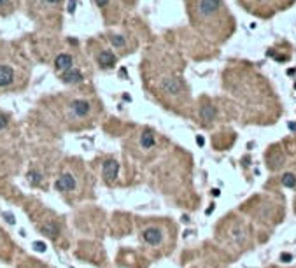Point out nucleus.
<instances>
[{"label":"nucleus","instance_id":"nucleus-23","mask_svg":"<svg viewBox=\"0 0 296 268\" xmlns=\"http://www.w3.org/2000/svg\"><path fill=\"white\" fill-rule=\"evenodd\" d=\"M119 75H121V77H124V79H128V74H126V69H121V70H119Z\"/></svg>","mask_w":296,"mask_h":268},{"label":"nucleus","instance_id":"nucleus-13","mask_svg":"<svg viewBox=\"0 0 296 268\" xmlns=\"http://www.w3.org/2000/svg\"><path fill=\"white\" fill-rule=\"evenodd\" d=\"M282 184L286 187H294L296 186V175L294 174H284L282 175Z\"/></svg>","mask_w":296,"mask_h":268},{"label":"nucleus","instance_id":"nucleus-14","mask_svg":"<svg viewBox=\"0 0 296 268\" xmlns=\"http://www.w3.org/2000/svg\"><path fill=\"white\" fill-rule=\"evenodd\" d=\"M26 179H28V182H30L32 186H37L39 182H41V174L35 172V170H30L28 175H26Z\"/></svg>","mask_w":296,"mask_h":268},{"label":"nucleus","instance_id":"nucleus-15","mask_svg":"<svg viewBox=\"0 0 296 268\" xmlns=\"http://www.w3.org/2000/svg\"><path fill=\"white\" fill-rule=\"evenodd\" d=\"M111 42H112V46H116V47H123L124 46V39H123L121 35H112Z\"/></svg>","mask_w":296,"mask_h":268},{"label":"nucleus","instance_id":"nucleus-3","mask_svg":"<svg viewBox=\"0 0 296 268\" xmlns=\"http://www.w3.org/2000/svg\"><path fill=\"white\" fill-rule=\"evenodd\" d=\"M142 240L145 244H149V245H160L161 240H163V233H161V230H158V228L149 226L142 231Z\"/></svg>","mask_w":296,"mask_h":268},{"label":"nucleus","instance_id":"nucleus-19","mask_svg":"<svg viewBox=\"0 0 296 268\" xmlns=\"http://www.w3.org/2000/svg\"><path fill=\"white\" fill-rule=\"evenodd\" d=\"M2 216L5 217V221H7V223H11V224H14V223H16V219H14V216H12V214H9V212H4Z\"/></svg>","mask_w":296,"mask_h":268},{"label":"nucleus","instance_id":"nucleus-25","mask_svg":"<svg viewBox=\"0 0 296 268\" xmlns=\"http://www.w3.org/2000/svg\"><path fill=\"white\" fill-rule=\"evenodd\" d=\"M191 219H189V216H182V223H189Z\"/></svg>","mask_w":296,"mask_h":268},{"label":"nucleus","instance_id":"nucleus-1","mask_svg":"<svg viewBox=\"0 0 296 268\" xmlns=\"http://www.w3.org/2000/svg\"><path fill=\"white\" fill-rule=\"evenodd\" d=\"M54 187H56L60 193H74L75 187H77V182H75V179H74L72 174H61V175L56 179Z\"/></svg>","mask_w":296,"mask_h":268},{"label":"nucleus","instance_id":"nucleus-24","mask_svg":"<svg viewBox=\"0 0 296 268\" xmlns=\"http://www.w3.org/2000/svg\"><path fill=\"white\" fill-rule=\"evenodd\" d=\"M214 209H215V205H214V203H212V205H210V207H209V209H207V214H210V212H212V210H214Z\"/></svg>","mask_w":296,"mask_h":268},{"label":"nucleus","instance_id":"nucleus-2","mask_svg":"<svg viewBox=\"0 0 296 268\" xmlns=\"http://www.w3.org/2000/svg\"><path fill=\"white\" fill-rule=\"evenodd\" d=\"M160 88H161V91L166 93V95H179V93H182V83L177 79V77H165L161 79V83H160Z\"/></svg>","mask_w":296,"mask_h":268},{"label":"nucleus","instance_id":"nucleus-22","mask_svg":"<svg viewBox=\"0 0 296 268\" xmlns=\"http://www.w3.org/2000/svg\"><path fill=\"white\" fill-rule=\"evenodd\" d=\"M95 2H96V5H98V7H105V5L109 4V0H95Z\"/></svg>","mask_w":296,"mask_h":268},{"label":"nucleus","instance_id":"nucleus-5","mask_svg":"<svg viewBox=\"0 0 296 268\" xmlns=\"http://www.w3.org/2000/svg\"><path fill=\"white\" fill-rule=\"evenodd\" d=\"M102 174L105 177V181H109V182L116 181V177L119 174V163L116 160H107L102 166Z\"/></svg>","mask_w":296,"mask_h":268},{"label":"nucleus","instance_id":"nucleus-12","mask_svg":"<svg viewBox=\"0 0 296 268\" xmlns=\"http://www.w3.org/2000/svg\"><path fill=\"white\" fill-rule=\"evenodd\" d=\"M200 116H202V119L205 123H210V121H214V117H215V109L212 105H203L200 109Z\"/></svg>","mask_w":296,"mask_h":268},{"label":"nucleus","instance_id":"nucleus-6","mask_svg":"<svg viewBox=\"0 0 296 268\" xmlns=\"http://www.w3.org/2000/svg\"><path fill=\"white\" fill-rule=\"evenodd\" d=\"M70 109H72V112L75 114L77 117H84V116L90 114L91 105H90V102H86V100H75V102H72Z\"/></svg>","mask_w":296,"mask_h":268},{"label":"nucleus","instance_id":"nucleus-21","mask_svg":"<svg viewBox=\"0 0 296 268\" xmlns=\"http://www.w3.org/2000/svg\"><path fill=\"white\" fill-rule=\"evenodd\" d=\"M196 144L200 145V147H202V145L205 144V139L202 137V135H196Z\"/></svg>","mask_w":296,"mask_h":268},{"label":"nucleus","instance_id":"nucleus-9","mask_svg":"<svg viewBox=\"0 0 296 268\" xmlns=\"http://www.w3.org/2000/svg\"><path fill=\"white\" fill-rule=\"evenodd\" d=\"M61 81L67 83V84L81 83L82 81V74H81V70H77V69H69V70H65V74L61 75Z\"/></svg>","mask_w":296,"mask_h":268},{"label":"nucleus","instance_id":"nucleus-26","mask_svg":"<svg viewBox=\"0 0 296 268\" xmlns=\"http://www.w3.org/2000/svg\"><path fill=\"white\" fill-rule=\"evenodd\" d=\"M46 2H47V4H53V5H56V4H58L60 0H46Z\"/></svg>","mask_w":296,"mask_h":268},{"label":"nucleus","instance_id":"nucleus-20","mask_svg":"<svg viewBox=\"0 0 296 268\" xmlns=\"http://www.w3.org/2000/svg\"><path fill=\"white\" fill-rule=\"evenodd\" d=\"M75 2L77 0H69V12L74 14V11H75Z\"/></svg>","mask_w":296,"mask_h":268},{"label":"nucleus","instance_id":"nucleus-10","mask_svg":"<svg viewBox=\"0 0 296 268\" xmlns=\"http://www.w3.org/2000/svg\"><path fill=\"white\" fill-rule=\"evenodd\" d=\"M98 65L102 69H111L116 65V56L111 51H102L98 54Z\"/></svg>","mask_w":296,"mask_h":268},{"label":"nucleus","instance_id":"nucleus-18","mask_svg":"<svg viewBox=\"0 0 296 268\" xmlns=\"http://www.w3.org/2000/svg\"><path fill=\"white\" fill-rule=\"evenodd\" d=\"M33 249L39 251V252H44L46 251V244L44 242H33Z\"/></svg>","mask_w":296,"mask_h":268},{"label":"nucleus","instance_id":"nucleus-17","mask_svg":"<svg viewBox=\"0 0 296 268\" xmlns=\"http://www.w3.org/2000/svg\"><path fill=\"white\" fill-rule=\"evenodd\" d=\"M280 261H282V263H291V261H293V254L282 252V254H280Z\"/></svg>","mask_w":296,"mask_h":268},{"label":"nucleus","instance_id":"nucleus-7","mask_svg":"<svg viewBox=\"0 0 296 268\" xmlns=\"http://www.w3.org/2000/svg\"><path fill=\"white\" fill-rule=\"evenodd\" d=\"M14 81V72L7 65H0V88H5Z\"/></svg>","mask_w":296,"mask_h":268},{"label":"nucleus","instance_id":"nucleus-29","mask_svg":"<svg viewBox=\"0 0 296 268\" xmlns=\"http://www.w3.org/2000/svg\"><path fill=\"white\" fill-rule=\"evenodd\" d=\"M39 268H44V266H39Z\"/></svg>","mask_w":296,"mask_h":268},{"label":"nucleus","instance_id":"nucleus-16","mask_svg":"<svg viewBox=\"0 0 296 268\" xmlns=\"http://www.w3.org/2000/svg\"><path fill=\"white\" fill-rule=\"evenodd\" d=\"M7 124H9V117L5 114H0V130L7 128Z\"/></svg>","mask_w":296,"mask_h":268},{"label":"nucleus","instance_id":"nucleus-28","mask_svg":"<svg viewBox=\"0 0 296 268\" xmlns=\"http://www.w3.org/2000/svg\"><path fill=\"white\" fill-rule=\"evenodd\" d=\"M5 4H7V0H0V7H2V5H5Z\"/></svg>","mask_w":296,"mask_h":268},{"label":"nucleus","instance_id":"nucleus-4","mask_svg":"<svg viewBox=\"0 0 296 268\" xmlns=\"http://www.w3.org/2000/svg\"><path fill=\"white\" fill-rule=\"evenodd\" d=\"M221 9V0H200L198 12L202 16H212Z\"/></svg>","mask_w":296,"mask_h":268},{"label":"nucleus","instance_id":"nucleus-8","mask_svg":"<svg viewBox=\"0 0 296 268\" xmlns=\"http://www.w3.org/2000/svg\"><path fill=\"white\" fill-rule=\"evenodd\" d=\"M54 69L56 70H69V69H72V56L67 54V53L58 54L56 60H54Z\"/></svg>","mask_w":296,"mask_h":268},{"label":"nucleus","instance_id":"nucleus-27","mask_svg":"<svg viewBox=\"0 0 296 268\" xmlns=\"http://www.w3.org/2000/svg\"><path fill=\"white\" fill-rule=\"evenodd\" d=\"M212 196H219V189H212Z\"/></svg>","mask_w":296,"mask_h":268},{"label":"nucleus","instance_id":"nucleus-11","mask_svg":"<svg viewBox=\"0 0 296 268\" xmlns=\"http://www.w3.org/2000/svg\"><path fill=\"white\" fill-rule=\"evenodd\" d=\"M154 144H156V140H154V135L153 132H144L142 135H140V145H142L144 149H151V147H154Z\"/></svg>","mask_w":296,"mask_h":268}]
</instances>
